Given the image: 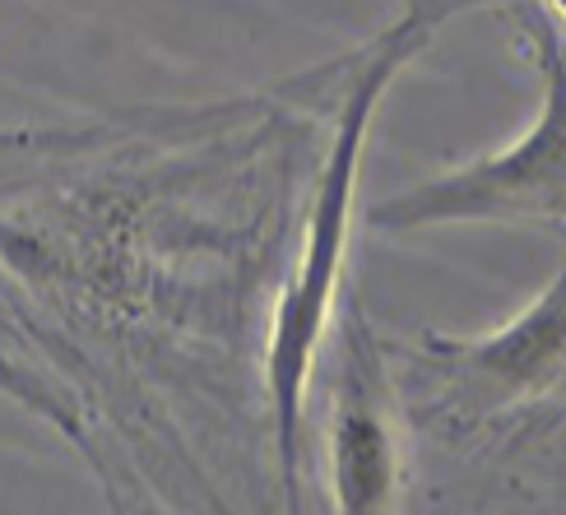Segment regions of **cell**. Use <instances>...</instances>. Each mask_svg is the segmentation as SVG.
I'll use <instances>...</instances> for the list:
<instances>
[{"label":"cell","instance_id":"obj_2","mask_svg":"<svg viewBox=\"0 0 566 515\" xmlns=\"http://www.w3.org/2000/svg\"><path fill=\"white\" fill-rule=\"evenodd\" d=\"M534 61L544 75V103L534 126L506 149L422 177L367 209L371 228L409 232L437 223H534L566 219V42L557 19L534 0Z\"/></svg>","mask_w":566,"mask_h":515},{"label":"cell","instance_id":"obj_3","mask_svg":"<svg viewBox=\"0 0 566 515\" xmlns=\"http://www.w3.org/2000/svg\"><path fill=\"white\" fill-rule=\"evenodd\" d=\"M418 358L432 367L441 400L460 418L511 413L538 395H548L566 377V255L521 316L502 330L455 339L418 335Z\"/></svg>","mask_w":566,"mask_h":515},{"label":"cell","instance_id":"obj_1","mask_svg":"<svg viewBox=\"0 0 566 515\" xmlns=\"http://www.w3.org/2000/svg\"><path fill=\"white\" fill-rule=\"evenodd\" d=\"M469 6H479V0H409V10L367 46V56L353 70L348 93L339 103L335 139H329V154L316 177L312 214H306V238H302L289 284L279 288L270 344H265V404H270V428H274L279 487H283V506L289 511H297V441H302L306 386H312L316 348L339 302L344 255L353 242V200H358L363 149L376 122V107H381L399 70Z\"/></svg>","mask_w":566,"mask_h":515},{"label":"cell","instance_id":"obj_5","mask_svg":"<svg viewBox=\"0 0 566 515\" xmlns=\"http://www.w3.org/2000/svg\"><path fill=\"white\" fill-rule=\"evenodd\" d=\"M538 6H544L553 19H566V0H538Z\"/></svg>","mask_w":566,"mask_h":515},{"label":"cell","instance_id":"obj_4","mask_svg":"<svg viewBox=\"0 0 566 515\" xmlns=\"http://www.w3.org/2000/svg\"><path fill=\"white\" fill-rule=\"evenodd\" d=\"M399 487V441L386 358L367 312L353 302L344 316L335 404H329V493L344 515H381L395 506Z\"/></svg>","mask_w":566,"mask_h":515}]
</instances>
